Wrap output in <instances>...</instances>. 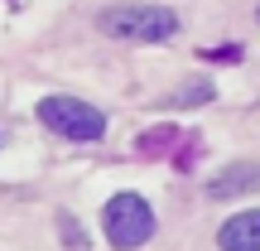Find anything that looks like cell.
Masks as SVG:
<instances>
[{"label":"cell","mask_w":260,"mask_h":251,"mask_svg":"<svg viewBox=\"0 0 260 251\" xmlns=\"http://www.w3.org/2000/svg\"><path fill=\"white\" fill-rule=\"evenodd\" d=\"M39 121L53 130V135L77 140V145H92V140L106 135V116L92 102H82V97H44L39 102Z\"/></svg>","instance_id":"2"},{"label":"cell","mask_w":260,"mask_h":251,"mask_svg":"<svg viewBox=\"0 0 260 251\" xmlns=\"http://www.w3.org/2000/svg\"><path fill=\"white\" fill-rule=\"evenodd\" d=\"M203 102H212V82H207V77H198V82H188V87L174 92V106H203Z\"/></svg>","instance_id":"6"},{"label":"cell","mask_w":260,"mask_h":251,"mask_svg":"<svg viewBox=\"0 0 260 251\" xmlns=\"http://www.w3.org/2000/svg\"><path fill=\"white\" fill-rule=\"evenodd\" d=\"M255 19H260V5H255Z\"/></svg>","instance_id":"7"},{"label":"cell","mask_w":260,"mask_h":251,"mask_svg":"<svg viewBox=\"0 0 260 251\" xmlns=\"http://www.w3.org/2000/svg\"><path fill=\"white\" fill-rule=\"evenodd\" d=\"M217 246L222 251H260V208L226 217L222 232H217Z\"/></svg>","instance_id":"4"},{"label":"cell","mask_w":260,"mask_h":251,"mask_svg":"<svg viewBox=\"0 0 260 251\" xmlns=\"http://www.w3.org/2000/svg\"><path fill=\"white\" fill-rule=\"evenodd\" d=\"M102 227H106V242L116 251H135V246H145L154 237V208L140 193H116L102 208Z\"/></svg>","instance_id":"3"},{"label":"cell","mask_w":260,"mask_h":251,"mask_svg":"<svg viewBox=\"0 0 260 251\" xmlns=\"http://www.w3.org/2000/svg\"><path fill=\"white\" fill-rule=\"evenodd\" d=\"M251 188H260V164H226L222 174L207 184V198H236V193H251Z\"/></svg>","instance_id":"5"},{"label":"cell","mask_w":260,"mask_h":251,"mask_svg":"<svg viewBox=\"0 0 260 251\" xmlns=\"http://www.w3.org/2000/svg\"><path fill=\"white\" fill-rule=\"evenodd\" d=\"M102 34L111 39H135V44H164V39L178 34V15L169 5H145V0H125V5H111L96 15Z\"/></svg>","instance_id":"1"}]
</instances>
